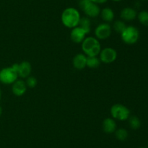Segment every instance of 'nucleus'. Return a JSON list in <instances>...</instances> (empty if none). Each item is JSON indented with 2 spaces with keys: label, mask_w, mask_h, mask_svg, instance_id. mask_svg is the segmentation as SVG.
Masks as SVG:
<instances>
[{
  "label": "nucleus",
  "mask_w": 148,
  "mask_h": 148,
  "mask_svg": "<svg viewBox=\"0 0 148 148\" xmlns=\"http://www.w3.org/2000/svg\"><path fill=\"white\" fill-rule=\"evenodd\" d=\"M81 16L79 12L74 7L66 8L62 13L61 20L64 26L69 28H74L79 26Z\"/></svg>",
  "instance_id": "nucleus-1"
},
{
  "label": "nucleus",
  "mask_w": 148,
  "mask_h": 148,
  "mask_svg": "<svg viewBox=\"0 0 148 148\" xmlns=\"http://www.w3.org/2000/svg\"><path fill=\"white\" fill-rule=\"evenodd\" d=\"M82 49L87 57H97L101 50V44L96 38L86 37L82 42Z\"/></svg>",
  "instance_id": "nucleus-2"
},
{
  "label": "nucleus",
  "mask_w": 148,
  "mask_h": 148,
  "mask_svg": "<svg viewBox=\"0 0 148 148\" xmlns=\"http://www.w3.org/2000/svg\"><path fill=\"white\" fill-rule=\"evenodd\" d=\"M79 7L88 17L91 18L98 17L101 13V9L98 4L90 0H79Z\"/></svg>",
  "instance_id": "nucleus-3"
},
{
  "label": "nucleus",
  "mask_w": 148,
  "mask_h": 148,
  "mask_svg": "<svg viewBox=\"0 0 148 148\" xmlns=\"http://www.w3.org/2000/svg\"><path fill=\"white\" fill-rule=\"evenodd\" d=\"M121 38L126 44H134L137 43L140 38V32L138 29L134 26H127L124 31L121 33Z\"/></svg>",
  "instance_id": "nucleus-4"
},
{
  "label": "nucleus",
  "mask_w": 148,
  "mask_h": 148,
  "mask_svg": "<svg viewBox=\"0 0 148 148\" xmlns=\"http://www.w3.org/2000/svg\"><path fill=\"white\" fill-rule=\"evenodd\" d=\"M111 115L114 120L124 121L128 120L130 116V110L124 104L116 103L111 107Z\"/></svg>",
  "instance_id": "nucleus-5"
},
{
  "label": "nucleus",
  "mask_w": 148,
  "mask_h": 148,
  "mask_svg": "<svg viewBox=\"0 0 148 148\" xmlns=\"http://www.w3.org/2000/svg\"><path fill=\"white\" fill-rule=\"evenodd\" d=\"M18 78L17 73L12 67H6L0 71V82L3 84H12Z\"/></svg>",
  "instance_id": "nucleus-6"
},
{
  "label": "nucleus",
  "mask_w": 148,
  "mask_h": 148,
  "mask_svg": "<svg viewBox=\"0 0 148 148\" xmlns=\"http://www.w3.org/2000/svg\"><path fill=\"white\" fill-rule=\"evenodd\" d=\"M117 58V52L111 47H106L101 49L99 53V59L104 64H111Z\"/></svg>",
  "instance_id": "nucleus-7"
},
{
  "label": "nucleus",
  "mask_w": 148,
  "mask_h": 148,
  "mask_svg": "<svg viewBox=\"0 0 148 148\" xmlns=\"http://www.w3.org/2000/svg\"><path fill=\"white\" fill-rule=\"evenodd\" d=\"M12 67L17 73L18 76L23 78H27L31 73L32 66L27 61H23L20 63H14Z\"/></svg>",
  "instance_id": "nucleus-8"
},
{
  "label": "nucleus",
  "mask_w": 148,
  "mask_h": 148,
  "mask_svg": "<svg viewBox=\"0 0 148 148\" xmlns=\"http://www.w3.org/2000/svg\"><path fill=\"white\" fill-rule=\"evenodd\" d=\"M111 34V27L108 23H103L98 25L95 29V37L98 40H106Z\"/></svg>",
  "instance_id": "nucleus-9"
},
{
  "label": "nucleus",
  "mask_w": 148,
  "mask_h": 148,
  "mask_svg": "<svg viewBox=\"0 0 148 148\" xmlns=\"http://www.w3.org/2000/svg\"><path fill=\"white\" fill-rule=\"evenodd\" d=\"M87 33H85V30L81 28L79 26L74 28L72 29L70 33V39L73 42L76 44L82 43L85 39Z\"/></svg>",
  "instance_id": "nucleus-10"
},
{
  "label": "nucleus",
  "mask_w": 148,
  "mask_h": 148,
  "mask_svg": "<svg viewBox=\"0 0 148 148\" xmlns=\"http://www.w3.org/2000/svg\"><path fill=\"white\" fill-rule=\"evenodd\" d=\"M27 85L25 84V81L23 80H17L15 82H14L12 86V93L17 97L23 96L27 91Z\"/></svg>",
  "instance_id": "nucleus-11"
},
{
  "label": "nucleus",
  "mask_w": 148,
  "mask_h": 148,
  "mask_svg": "<svg viewBox=\"0 0 148 148\" xmlns=\"http://www.w3.org/2000/svg\"><path fill=\"white\" fill-rule=\"evenodd\" d=\"M120 16L124 21H132L137 17V12L132 7H124L121 11Z\"/></svg>",
  "instance_id": "nucleus-12"
},
{
  "label": "nucleus",
  "mask_w": 148,
  "mask_h": 148,
  "mask_svg": "<svg viewBox=\"0 0 148 148\" xmlns=\"http://www.w3.org/2000/svg\"><path fill=\"white\" fill-rule=\"evenodd\" d=\"M72 63L77 70H83L87 67V56L85 54H77L74 57Z\"/></svg>",
  "instance_id": "nucleus-13"
},
{
  "label": "nucleus",
  "mask_w": 148,
  "mask_h": 148,
  "mask_svg": "<svg viewBox=\"0 0 148 148\" xmlns=\"http://www.w3.org/2000/svg\"><path fill=\"white\" fill-rule=\"evenodd\" d=\"M103 130L108 134L114 133L116 130V123L114 118H107L103 122Z\"/></svg>",
  "instance_id": "nucleus-14"
},
{
  "label": "nucleus",
  "mask_w": 148,
  "mask_h": 148,
  "mask_svg": "<svg viewBox=\"0 0 148 148\" xmlns=\"http://www.w3.org/2000/svg\"><path fill=\"white\" fill-rule=\"evenodd\" d=\"M100 15L101 18L107 23L112 22L114 19V12L110 7H105L102 10H101Z\"/></svg>",
  "instance_id": "nucleus-15"
},
{
  "label": "nucleus",
  "mask_w": 148,
  "mask_h": 148,
  "mask_svg": "<svg viewBox=\"0 0 148 148\" xmlns=\"http://www.w3.org/2000/svg\"><path fill=\"white\" fill-rule=\"evenodd\" d=\"M81 28L83 29L85 31L87 34L90 32V26H91V22L90 20L88 17H81L80 20H79V26Z\"/></svg>",
  "instance_id": "nucleus-16"
},
{
  "label": "nucleus",
  "mask_w": 148,
  "mask_h": 148,
  "mask_svg": "<svg viewBox=\"0 0 148 148\" xmlns=\"http://www.w3.org/2000/svg\"><path fill=\"white\" fill-rule=\"evenodd\" d=\"M101 60L97 57H87V67L90 68H96L101 64Z\"/></svg>",
  "instance_id": "nucleus-17"
},
{
  "label": "nucleus",
  "mask_w": 148,
  "mask_h": 148,
  "mask_svg": "<svg viewBox=\"0 0 148 148\" xmlns=\"http://www.w3.org/2000/svg\"><path fill=\"white\" fill-rule=\"evenodd\" d=\"M128 120H129V124H130V126L132 129L137 130V129H140V126H141V121H140V118H139L138 117H137V116L135 115L130 116Z\"/></svg>",
  "instance_id": "nucleus-18"
},
{
  "label": "nucleus",
  "mask_w": 148,
  "mask_h": 148,
  "mask_svg": "<svg viewBox=\"0 0 148 148\" xmlns=\"http://www.w3.org/2000/svg\"><path fill=\"white\" fill-rule=\"evenodd\" d=\"M137 17L138 18V20L142 25L145 26H148V12L145 10L140 12L137 14Z\"/></svg>",
  "instance_id": "nucleus-19"
},
{
  "label": "nucleus",
  "mask_w": 148,
  "mask_h": 148,
  "mask_svg": "<svg viewBox=\"0 0 148 148\" xmlns=\"http://www.w3.org/2000/svg\"><path fill=\"white\" fill-rule=\"evenodd\" d=\"M113 28L116 32L121 34L124 31V29L127 28V25L124 23V20H116V21L114 22Z\"/></svg>",
  "instance_id": "nucleus-20"
},
{
  "label": "nucleus",
  "mask_w": 148,
  "mask_h": 148,
  "mask_svg": "<svg viewBox=\"0 0 148 148\" xmlns=\"http://www.w3.org/2000/svg\"><path fill=\"white\" fill-rule=\"evenodd\" d=\"M128 131L125 129H119L116 130L115 136L119 141H125L128 137Z\"/></svg>",
  "instance_id": "nucleus-21"
},
{
  "label": "nucleus",
  "mask_w": 148,
  "mask_h": 148,
  "mask_svg": "<svg viewBox=\"0 0 148 148\" xmlns=\"http://www.w3.org/2000/svg\"><path fill=\"white\" fill-rule=\"evenodd\" d=\"M25 84L29 88H35L38 84V81L36 78L33 76H28L25 81Z\"/></svg>",
  "instance_id": "nucleus-22"
},
{
  "label": "nucleus",
  "mask_w": 148,
  "mask_h": 148,
  "mask_svg": "<svg viewBox=\"0 0 148 148\" xmlns=\"http://www.w3.org/2000/svg\"><path fill=\"white\" fill-rule=\"evenodd\" d=\"M92 2L95 3V4H104L106 3V1H108V0H90Z\"/></svg>",
  "instance_id": "nucleus-23"
},
{
  "label": "nucleus",
  "mask_w": 148,
  "mask_h": 148,
  "mask_svg": "<svg viewBox=\"0 0 148 148\" xmlns=\"http://www.w3.org/2000/svg\"><path fill=\"white\" fill-rule=\"evenodd\" d=\"M1 114H2V108H1V107L0 106V117H1Z\"/></svg>",
  "instance_id": "nucleus-24"
},
{
  "label": "nucleus",
  "mask_w": 148,
  "mask_h": 148,
  "mask_svg": "<svg viewBox=\"0 0 148 148\" xmlns=\"http://www.w3.org/2000/svg\"><path fill=\"white\" fill-rule=\"evenodd\" d=\"M1 89H0V100H1Z\"/></svg>",
  "instance_id": "nucleus-25"
},
{
  "label": "nucleus",
  "mask_w": 148,
  "mask_h": 148,
  "mask_svg": "<svg viewBox=\"0 0 148 148\" xmlns=\"http://www.w3.org/2000/svg\"><path fill=\"white\" fill-rule=\"evenodd\" d=\"M112 1H116V2H118V1H121V0H112Z\"/></svg>",
  "instance_id": "nucleus-26"
},
{
  "label": "nucleus",
  "mask_w": 148,
  "mask_h": 148,
  "mask_svg": "<svg viewBox=\"0 0 148 148\" xmlns=\"http://www.w3.org/2000/svg\"><path fill=\"white\" fill-rule=\"evenodd\" d=\"M143 1H147V0H143Z\"/></svg>",
  "instance_id": "nucleus-27"
},
{
  "label": "nucleus",
  "mask_w": 148,
  "mask_h": 148,
  "mask_svg": "<svg viewBox=\"0 0 148 148\" xmlns=\"http://www.w3.org/2000/svg\"><path fill=\"white\" fill-rule=\"evenodd\" d=\"M140 148H146V147H140Z\"/></svg>",
  "instance_id": "nucleus-28"
}]
</instances>
